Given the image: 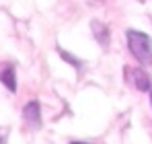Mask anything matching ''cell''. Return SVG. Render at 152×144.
Wrapping results in <instances>:
<instances>
[{
    "label": "cell",
    "instance_id": "obj_2",
    "mask_svg": "<svg viewBox=\"0 0 152 144\" xmlns=\"http://www.w3.org/2000/svg\"><path fill=\"white\" fill-rule=\"evenodd\" d=\"M23 120L31 126V128H39L41 126V107L37 101H29L23 109Z\"/></svg>",
    "mask_w": 152,
    "mask_h": 144
},
{
    "label": "cell",
    "instance_id": "obj_8",
    "mask_svg": "<svg viewBox=\"0 0 152 144\" xmlns=\"http://www.w3.org/2000/svg\"><path fill=\"white\" fill-rule=\"evenodd\" d=\"M72 144H88V142H72Z\"/></svg>",
    "mask_w": 152,
    "mask_h": 144
},
{
    "label": "cell",
    "instance_id": "obj_9",
    "mask_svg": "<svg viewBox=\"0 0 152 144\" xmlns=\"http://www.w3.org/2000/svg\"><path fill=\"white\" fill-rule=\"evenodd\" d=\"M150 103H152V89H150Z\"/></svg>",
    "mask_w": 152,
    "mask_h": 144
},
{
    "label": "cell",
    "instance_id": "obj_7",
    "mask_svg": "<svg viewBox=\"0 0 152 144\" xmlns=\"http://www.w3.org/2000/svg\"><path fill=\"white\" fill-rule=\"evenodd\" d=\"M0 144H6V134L0 130Z\"/></svg>",
    "mask_w": 152,
    "mask_h": 144
},
{
    "label": "cell",
    "instance_id": "obj_3",
    "mask_svg": "<svg viewBox=\"0 0 152 144\" xmlns=\"http://www.w3.org/2000/svg\"><path fill=\"white\" fill-rule=\"evenodd\" d=\"M0 82H2L10 93H17V70H15L12 64H8V66H4V68L0 70Z\"/></svg>",
    "mask_w": 152,
    "mask_h": 144
},
{
    "label": "cell",
    "instance_id": "obj_1",
    "mask_svg": "<svg viewBox=\"0 0 152 144\" xmlns=\"http://www.w3.org/2000/svg\"><path fill=\"white\" fill-rule=\"evenodd\" d=\"M127 37V48L129 54L144 66H150L152 64V37L142 33V31H136V29H127L126 31Z\"/></svg>",
    "mask_w": 152,
    "mask_h": 144
},
{
    "label": "cell",
    "instance_id": "obj_5",
    "mask_svg": "<svg viewBox=\"0 0 152 144\" xmlns=\"http://www.w3.org/2000/svg\"><path fill=\"white\" fill-rule=\"evenodd\" d=\"M91 29H93L95 39L99 41V46L101 48H107L109 46V29H107V25L101 23V21H93L91 23Z\"/></svg>",
    "mask_w": 152,
    "mask_h": 144
},
{
    "label": "cell",
    "instance_id": "obj_6",
    "mask_svg": "<svg viewBox=\"0 0 152 144\" xmlns=\"http://www.w3.org/2000/svg\"><path fill=\"white\" fill-rule=\"evenodd\" d=\"M58 54L62 56V60H66V62H68L70 66H74L76 70H80V68H82V60H78V58H74V56H72V54H68L66 49L58 48Z\"/></svg>",
    "mask_w": 152,
    "mask_h": 144
},
{
    "label": "cell",
    "instance_id": "obj_4",
    "mask_svg": "<svg viewBox=\"0 0 152 144\" xmlns=\"http://www.w3.org/2000/svg\"><path fill=\"white\" fill-rule=\"evenodd\" d=\"M132 82H134V87H136L138 91H150L152 89L150 76L144 70H140V68H134V70H132Z\"/></svg>",
    "mask_w": 152,
    "mask_h": 144
}]
</instances>
